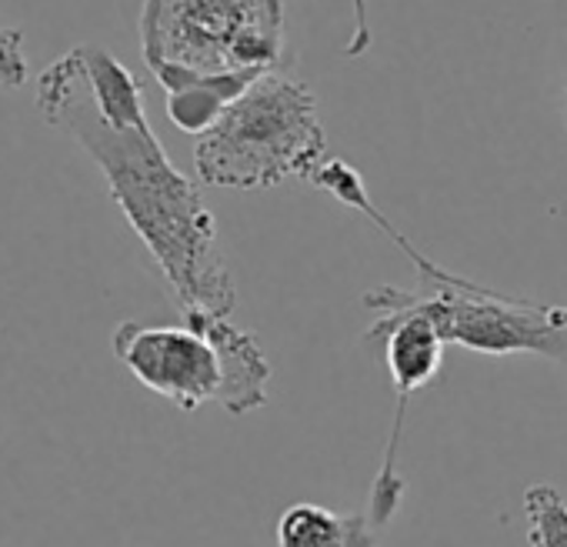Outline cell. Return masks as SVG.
<instances>
[{"label": "cell", "mask_w": 567, "mask_h": 547, "mask_svg": "<svg viewBox=\"0 0 567 547\" xmlns=\"http://www.w3.org/2000/svg\"><path fill=\"white\" fill-rule=\"evenodd\" d=\"M141 54L157 84L277 71L288 58L284 0H144Z\"/></svg>", "instance_id": "cell-3"}, {"label": "cell", "mask_w": 567, "mask_h": 547, "mask_svg": "<svg viewBox=\"0 0 567 547\" xmlns=\"http://www.w3.org/2000/svg\"><path fill=\"white\" fill-rule=\"evenodd\" d=\"M527 544L530 547H567V497L550 484H530L524 491Z\"/></svg>", "instance_id": "cell-11"}, {"label": "cell", "mask_w": 567, "mask_h": 547, "mask_svg": "<svg viewBox=\"0 0 567 547\" xmlns=\"http://www.w3.org/2000/svg\"><path fill=\"white\" fill-rule=\"evenodd\" d=\"M308 184H315V187H321V190H328L334 200H341L344 207H351V210H358V214H364L381 234H388L391 237V244L398 247V250H404L408 254V260L421 270V281H444V285H467V278H461V274H454V270H444L441 264H434L431 257H424L388 217H384V210L371 200V194H368V187H364V177H361V171L358 167H351L348 161H341V157H324L321 161V167L311 174V180Z\"/></svg>", "instance_id": "cell-7"}, {"label": "cell", "mask_w": 567, "mask_h": 547, "mask_svg": "<svg viewBox=\"0 0 567 547\" xmlns=\"http://www.w3.org/2000/svg\"><path fill=\"white\" fill-rule=\"evenodd\" d=\"M371 514H338L301 500L277 517V547H381Z\"/></svg>", "instance_id": "cell-8"}, {"label": "cell", "mask_w": 567, "mask_h": 547, "mask_svg": "<svg viewBox=\"0 0 567 547\" xmlns=\"http://www.w3.org/2000/svg\"><path fill=\"white\" fill-rule=\"evenodd\" d=\"M181 321H187L190 328H197L217 351L220 361V391H217V404L227 414H250L260 411L267 404V384H270V361L264 358L257 338L237 324H230L220 314H204V311H190L181 314Z\"/></svg>", "instance_id": "cell-6"}, {"label": "cell", "mask_w": 567, "mask_h": 547, "mask_svg": "<svg viewBox=\"0 0 567 547\" xmlns=\"http://www.w3.org/2000/svg\"><path fill=\"white\" fill-rule=\"evenodd\" d=\"M84 71H87V84L94 94V107L104 117V124L111 127H144L147 114H144V91L137 84V78L107 51L97 44H81L78 48Z\"/></svg>", "instance_id": "cell-10"}, {"label": "cell", "mask_w": 567, "mask_h": 547, "mask_svg": "<svg viewBox=\"0 0 567 547\" xmlns=\"http://www.w3.org/2000/svg\"><path fill=\"white\" fill-rule=\"evenodd\" d=\"M34 104L51 127L71 134L91 154L107 180L111 200L164 274L177 311L230 318L237 288L220 250L214 214L197 184L174 167L154 127L121 131L104 124L78 48L41 74Z\"/></svg>", "instance_id": "cell-1"}, {"label": "cell", "mask_w": 567, "mask_h": 547, "mask_svg": "<svg viewBox=\"0 0 567 547\" xmlns=\"http://www.w3.org/2000/svg\"><path fill=\"white\" fill-rule=\"evenodd\" d=\"M374 34H371V21H368V0H354V34L344 44V58H361L371 48Z\"/></svg>", "instance_id": "cell-13"}, {"label": "cell", "mask_w": 567, "mask_h": 547, "mask_svg": "<svg viewBox=\"0 0 567 547\" xmlns=\"http://www.w3.org/2000/svg\"><path fill=\"white\" fill-rule=\"evenodd\" d=\"M564 114H567V71H564Z\"/></svg>", "instance_id": "cell-14"}, {"label": "cell", "mask_w": 567, "mask_h": 547, "mask_svg": "<svg viewBox=\"0 0 567 547\" xmlns=\"http://www.w3.org/2000/svg\"><path fill=\"white\" fill-rule=\"evenodd\" d=\"M114 358L154 394L171 401L181 411H197L207 401H217L220 391V361L214 344L181 324H137L124 321L111 338Z\"/></svg>", "instance_id": "cell-5"}, {"label": "cell", "mask_w": 567, "mask_h": 547, "mask_svg": "<svg viewBox=\"0 0 567 547\" xmlns=\"http://www.w3.org/2000/svg\"><path fill=\"white\" fill-rule=\"evenodd\" d=\"M328 154L318 97L308 84L260 74L194 147V171L207 187L270 190L288 177L311 180Z\"/></svg>", "instance_id": "cell-2"}, {"label": "cell", "mask_w": 567, "mask_h": 547, "mask_svg": "<svg viewBox=\"0 0 567 547\" xmlns=\"http://www.w3.org/2000/svg\"><path fill=\"white\" fill-rule=\"evenodd\" d=\"M31 78L24 31L0 28V91H21Z\"/></svg>", "instance_id": "cell-12"}, {"label": "cell", "mask_w": 567, "mask_h": 547, "mask_svg": "<svg viewBox=\"0 0 567 547\" xmlns=\"http://www.w3.org/2000/svg\"><path fill=\"white\" fill-rule=\"evenodd\" d=\"M401 291V288H398ZM417 305L441 331L447 344L474 354H537L567 368V308L507 298L474 281L444 285L421 281L414 291H401Z\"/></svg>", "instance_id": "cell-4"}, {"label": "cell", "mask_w": 567, "mask_h": 547, "mask_svg": "<svg viewBox=\"0 0 567 547\" xmlns=\"http://www.w3.org/2000/svg\"><path fill=\"white\" fill-rule=\"evenodd\" d=\"M267 74V71H264ZM257 71H237V74H214V78H197L184 74L174 78L164 87L167 94V117L177 131L184 134H204L217 124V117L257 81Z\"/></svg>", "instance_id": "cell-9"}]
</instances>
